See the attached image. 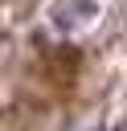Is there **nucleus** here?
Instances as JSON below:
<instances>
[{
    "label": "nucleus",
    "mask_w": 127,
    "mask_h": 131,
    "mask_svg": "<svg viewBox=\"0 0 127 131\" xmlns=\"http://www.w3.org/2000/svg\"><path fill=\"white\" fill-rule=\"evenodd\" d=\"M102 12V4L98 0H61V4H53L49 8V20L61 29V33H78V29H86V25H94V16Z\"/></svg>",
    "instance_id": "1"
}]
</instances>
